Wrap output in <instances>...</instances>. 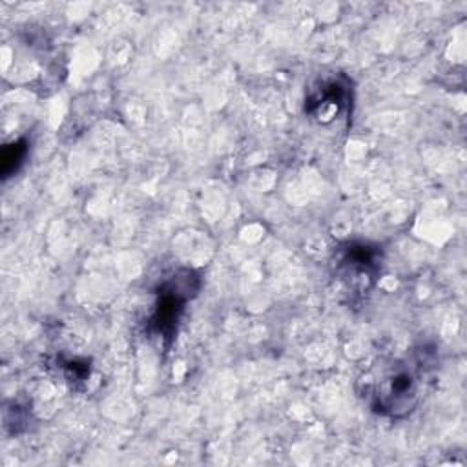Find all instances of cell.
I'll list each match as a JSON object with an SVG mask.
<instances>
[{
  "instance_id": "7a4b0ae2",
  "label": "cell",
  "mask_w": 467,
  "mask_h": 467,
  "mask_svg": "<svg viewBox=\"0 0 467 467\" xmlns=\"http://www.w3.org/2000/svg\"><path fill=\"white\" fill-rule=\"evenodd\" d=\"M201 288V277L195 270L181 268L173 272L157 288V303L150 317V332L159 336L168 347L179 328V321L184 312V305L197 296Z\"/></svg>"
},
{
  "instance_id": "3957f363",
  "label": "cell",
  "mask_w": 467,
  "mask_h": 467,
  "mask_svg": "<svg viewBox=\"0 0 467 467\" xmlns=\"http://www.w3.org/2000/svg\"><path fill=\"white\" fill-rule=\"evenodd\" d=\"M383 254L378 244L350 241L337 248L332 268L334 275L350 294H367L381 270Z\"/></svg>"
},
{
  "instance_id": "6da1fadb",
  "label": "cell",
  "mask_w": 467,
  "mask_h": 467,
  "mask_svg": "<svg viewBox=\"0 0 467 467\" xmlns=\"http://www.w3.org/2000/svg\"><path fill=\"white\" fill-rule=\"evenodd\" d=\"M427 361L425 358L412 361L396 359L379 367V374H372L367 379L370 409L379 416L394 420L410 414L421 398Z\"/></svg>"
},
{
  "instance_id": "277c9868",
  "label": "cell",
  "mask_w": 467,
  "mask_h": 467,
  "mask_svg": "<svg viewBox=\"0 0 467 467\" xmlns=\"http://www.w3.org/2000/svg\"><path fill=\"white\" fill-rule=\"evenodd\" d=\"M350 100L352 88L348 78L343 75L327 77L310 88L305 100V111L319 124H330L348 111L352 104Z\"/></svg>"
},
{
  "instance_id": "5b68a950",
  "label": "cell",
  "mask_w": 467,
  "mask_h": 467,
  "mask_svg": "<svg viewBox=\"0 0 467 467\" xmlns=\"http://www.w3.org/2000/svg\"><path fill=\"white\" fill-rule=\"evenodd\" d=\"M27 155V142L24 139H18L15 142H9L4 146L2 155H0V171L2 177L7 179L11 177L24 162Z\"/></svg>"
},
{
  "instance_id": "8992f818",
  "label": "cell",
  "mask_w": 467,
  "mask_h": 467,
  "mask_svg": "<svg viewBox=\"0 0 467 467\" xmlns=\"http://www.w3.org/2000/svg\"><path fill=\"white\" fill-rule=\"evenodd\" d=\"M64 370H66L67 381L78 383V381L88 379V376H89V363H88V359H73V361L66 363Z\"/></svg>"
}]
</instances>
